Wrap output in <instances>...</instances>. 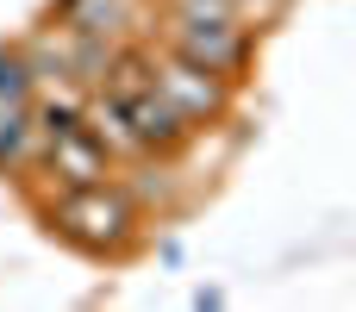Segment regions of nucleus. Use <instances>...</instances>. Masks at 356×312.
Wrapping results in <instances>:
<instances>
[{"label": "nucleus", "instance_id": "obj_6", "mask_svg": "<svg viewBox=\"0 0 356 312\" xmlns=\"http://www.w3.org/2000/svg\"><path fill=\"white\" fill-rule=\"evenodd\" d=\"M131 19H138V0H63V31H81V38L119 44Z\"/></svg>", "mask_w": 356, "mask_h": 312}, {"label": "nucleus", "instance_id": "obj_4", "mask_svg": "<svg viewBox=\"0 0 356 312\" xmlns=\"http://www.w3.org/2000/svg\"><path fill=\"white\" fill-rule=\"evenodd\" d=\"M150 81H156V94L175 106V119H181L188 131H200L207 119H219V113H225V88H232V81L207 75L200 63L175 56V50H163V63H150Z\"/></svg>", "mask_w": 356, "mask_h": 312}, {"label": "nucleus", "instance_id": "obj_2", "mask_svg": "<svg viewBox=\"0 0 356 312\" xmlns=\"http://www.w3.org/2000/svg\"><path fill=\"white\" fill-rule=\"evenodd\" d=\"M50 225H56L63 238H75L81 250H119V244L131 238L138 213H131V200H125L119 188L81 181V188H63V194L50 200Z\"/></svg>", "mask_w": 356, "mask_h": 312}, {"label": "nucleus", "instance_id": "obj_8", "mask_svg": "<svg viewBox=\"0 0 356 312\" xmlns=\"http://www.w3.org/2000/svg\"><path fill=\"white\" fill-rule=\"evenodd\" d=\"M31 94H38L31 56H25V50H0V100H6V106H31Z\"/></svg>", "mask_w": 356, "mask_h": 312}, {"label": "nucleus", "instance_id": "obj_7", "mask_svg": "<svg viewBox=\"0 0 356 312\" xmlns=\"http://www.w3.org/2000/svg\"><path fill=\"white\" fill-rule=\"evenodd\" d=\"M31 150H38L31 106H6V100H0V169H19V163H31Z\"/></svg>", "mask_w": 356, "mask_h": 312}, {"label": "nucleus", "instance_id": "obj_3", "mask_svg": "<svg viewBox=\"0 0 356 312\" xmlns=\"http://www.w3.org/2000/svg\"><path fill=\"white\" fill-rule=\"evenodd\" d=\"M163 50L200 63V69L219 75V81H238V75L250 69V25H244V19H207V13H169Z\"/></svg>", "mask_w": 356, "mask_h": 312}, {"label": "nucleus", "instance_id": "obj_9", "mask_svg": "<svg viewBox=\"0 0 356 312\" xmlns=\"http://www.w3.org/2000/svg\"><path fill=\"white\" fill-rule=\"evenodd\" d=\"M169 13H207V19H244L238 0H169Z\"/></svg>", "mask_w": 356, "mask_h": 312}, {"label": "nucleus", "instance_id": "obj_5", "mask_svg": "<svg viewBox=\"0 0 356 312\" xmlns=\"http://www.w3.org/2000/svg\"><path fill=\"white\" fill-rule=\"evenodd\" d=\"M44 150H50V169L63 175V188H81V181H106V169H113V150L100 144V131L88 125V113H81L75 125L50 131V138H44Z\"/></svg>", "mask_w": 356, "mask_h": 312}, {"label": "nucleus", "instance_id": "obj_1", "mask_svg": "<svg viewBox=\"0 0 356 312\" xmlns=\"http://www.w3.org/2000/svg\"><path fill=\"white\" fill-rule=\"evenodd\" d=\"M88 125L100 131L106 150H125V156H163V150H175L181 138H194V131L175 119V106L156 94L150 63H138V56H113V69L94 81Z\"/></svg>", "mask_w": 356, "mask_h": 312}]
</instances>
